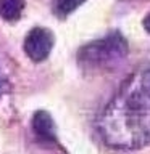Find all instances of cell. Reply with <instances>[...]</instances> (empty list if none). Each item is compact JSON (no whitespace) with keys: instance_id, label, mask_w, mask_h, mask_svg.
Instances as JSON below:
<instances>
[{"instance_id":"1","label":"cell","mask_w":150,"mask_h":154,"mask_svg":"<svg viewBox=\"0 0 150 154\" xmlns=\"http://www.w3.org/2000/svg\"><path fill=\"white\" fill-rule=\"evenodd\" d=\"M105 143L137 149L150 143V69L131 75L100 116Z\"/></svg>"},{"instance_id":"2","label":"cell","mask_w":150,"mask_h":154,"mask_svg":"<svg viewBox=\"0 0 150 154\" xmlns=\"http://www.w3.org/2000/svg\"><path fill=\"white\" fill-rule=\"evenodd\" d=\"M128 53V43L119 34L95 40L81 48L77 60L82 66L92 67V69H105L113 66L115 63L123 60Z\"/></svg>"},{"instance_id":"3","label":"cell","mask_w":150,"mask_h":154,"mask_svg":"<svg viewBox=\"0 0 150 154\" xmlns=\"http://www.w3.org/2000/svg\"><path fill=\"white\" fill-rule=\"evenodd\" d=\"M53 43H55V37L52 31L45 27H34L24 38V51L32 61L41 63L50 55Z\"/></svg>"},{"instance_id":"4","label":"cell","mask_w":150,"mask_h":154,"mask_svg":"<svg viewBox=\"0 0 150 154\" xmlns=\"http://www.w3.org/2000/svg\"><path fill=\"white\" fill-rule=\"evenodd\" d=\"M32 130L36 133L37 140L44 143L57 144V135H55V124L47 111H37L32 117Z\"/></svg>"},{"instance_id":"5","label":"cell","mask_w":150,"mask_h":154,"mask_svg":"<svg viewBox=\"0 0 150 154\" xmlns=\"http://www.w3.org/2000/svg\"><path fill=\"white\" fill-rule=\"evenodd\" d=\"M24 0H0V16L5 21H16L24 10Z\"/></svg>"},{"instance_id":"6","label":"cell","mask_w":150,"mask_h":154,"mask_svg":"<svg viewBox=\"0 0 150 154\" xmlns=\"http://www.w3.org/2000/svg\"><path fill=\"white\" fill-rule=\"evenodd\" d=\"M86 0H57L55 5V11L58 16H68L70 13H73L76 8H79Z\"/></svg>"},{"instance_id":"7","label":"cell","mask_w":150,"mask_h":154,"mask_svg":"<svg viewBox=\"0 0 150 154\" xmlns=\"http://www.w3.org/2000/svg\"><path fill=\"white\" fill-rule=\"evenodd\" d=\"M142 24H144V29L147 31L148 34H150V13L147 14V16L144 18V21H142Z\"/></svg>"}]
</instances>
